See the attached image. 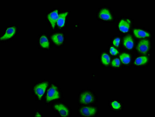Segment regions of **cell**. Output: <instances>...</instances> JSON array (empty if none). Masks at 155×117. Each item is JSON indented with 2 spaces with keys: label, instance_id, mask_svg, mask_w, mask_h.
Returning <instances> with one entry per match:
<instances>
[{
  "label": "cell",
  "instance_id": "6da1fadb",
  "mask_svg": "<svg viewBox=\"0 0 155 117\" xmlns=\"http://www.w3.org/2000/svg\"><path fill=\"white\" fill-rule=\"evenodd\" d=\"M60 94L58 88L53 85L48 91L46 100L48 102L51 101L55 99H59Z\"/></svg>",
  "mask_w": 155,
  "mask_h": 117
},
{
  "label": "cell",
  "instance_id": "7a4b0ae2",
  "mask_svg": "<svg viewBox=\"0 0 155 117\" xmlns=\"http://www.w3.org/2000/svg\"><path fill=\"white\" fill-rule=\"evenodd\" d=\"M94 100V96L89 92H83L80 96V101L82 104H88L93 103Z\"/></svg>",
  "mask_w": 155,
  "mask_h": 117
},
{
  "label": "cell",
  "instance_id": "3957f363",
  "mask_svg": "<svg viewBox=\"0 0 155 117\" xmlns=\"http://www.w3.org/2000/svg\"><path fill=\"white\" fill-rule=\"evenodd\" d=\"M150 47V43L147 39L140 41L137 46V50L140 53L145 54L149 51Z\"/></svg>",
  "mask_w": 155,
  "mask_h": 117
},
{
  "label": "cell",
  "instance_id": "277c9868",
  "mask_svg": "<svg viewBox=\"0 0 155 117\" xmlns=\"http://www.w3.org/2000/svg\"><path fill=\"white\" fill-rule=\"evenodd\" d=\"M97 112L96 107H85L80 109V113L83 116L85 117L93 116Z\"/></svg>",
  "mask_w": 155,
  "mask_h": 117
},
{
  "label": "cell",
  "instance_id": "5b68a950",
  "mask_svg": "<svg viewBox=\"0 0 155 117\" xmlns=\"http://www.w3.org/2000/svg\"><path fill=\"white\" fill-rule=\"evenodd\" d=\"M48 86V83L47 82H42L38 84L34 88L35 93L39 99H41L42 96L44 94L46 89Z\"/></svg>",
  "mask_w": 155,
  "mask_h": 117
},
{
  "label": "cell",
  "instance_id": "8992f818",
  "mask_svg": "<svg viewBox=\"0 0 155 117\" xmlns=\"http://www.w3.org/2000/svg\"><path fill=\"white\" fill-rule=\"evenodd\" d=\"M54 108L60 114L61 116H68L70 112L68 108L66 106L62 104H58L54 106Z\"/></svg>",
  "mask_w": 155,
  "mask_h": 117
},
{
  "label": "cell",
  "instance_id": "52a82bcc",
  "mask_svg": "<svg viewBox=\"0 0 155 117\" xmlns=\"http://www.w3.org/2000/svg\"><path fill=\"white\" fill-rule=\"evenodd\" d=\"M130 21L129 19L121 20L119 24L120 31L123 33L128 32L130 28Z\"/></svg>",
  "mask_w": 155,
  "mask_h": 117
},
{
  "label": "cell",
  "instance_id": "ba28073f",
  "mask_svg": "<svg viewBox=\"0 0 155 117\" xmlns=\"http://www.w3.org/2000/svg\"><path fill=\"white\" fill-rule=\"evenodd\" d=\"M58 16L59 15L58 14V10L57 9L50 12L47 16L48 19L53 28H55L56 23L58 21Z\"/></svg>",
  "mask_w": 155,
  "mask_h": 117
},
{
  "label": "cell",
  "instance_id": "9c48e42d",
  "mask_svg": "<svg viewBox=\"0 0 155 117\" xmlns=\"http://www.w3.org/2000/svg\"><path fill=\"white\" fill-rule=\"evenodd\" d=\"M16 28L15 27H9L6 29V32L3 36L1 37V40L10 38L15 34Z\"/></svg>",
  "mask_w": 155,
  "mask_h": 117
},
{
  "label": "cell",
  "instance_id": "30bf717a",
  "mask_svg": "<svg viewBox=\"0 0 155 117\" xmlns=\"http://www.w3.org/2000/svg\"><path fill=\"white\" fill-rule=\"evenodd\" d=\"M99 17L101 19L104 20H112V17L110 12L108 9L104 8L102 9L99 13Z\"/></svg>",
  "mask_w": 155,
  "mask_h": 117
},
{
  "label": "cell",
  "instance_id": "8fae6325",
  "mask_svg": "<svg viewBox=\"0 0 155 117\" xmlns=\"http://www.w3.org/2000/svg\"><path fill=\"white\" fill-rule=\"evenodd\" d=\"M123 44L125 47L128 49H133L134 46V42L132 36L128 35L125 37L124 39Z\"/></svg>",
  "mask_w": 155,
  "mask_h": 117
},
{
  "label": "cell",
  "instance_id": "7c38bea8",
  "mask_svg": "<svg viewBox=\"0 0 155 117\" xmlns=\"http://www.w3.org/2000/svg\"><path fill=\"white\" fill-rule=\"evenodd\" d=\"M134 36L139 38H143L149 37L150 36V35L146 31L143 30L139 29H134L133 30Z\"/></svg>",
  "mask_w": 155,
  "mask_h": 117
},
{
  "label": "cell",
  "instance_id": "4fadbf2b",
  "mask_svg": "<svg viewBox=\"0 0 155 117\" xmlns=\"http://www.w3.org/2000/svg\"><path fill=\"white\" fill-rule=\"evenodd\" d=\"M51 38L54 43L57 45L62 44L64 40L63 35L61 33L54 34L51 36Z\"/></svg>",
  "mask_w": 155,
  "mask_h": 117
},
{
  "label": "cell",
  "instance_id": "5bb4252c",
  "mask_svg": "<svg viewBox=\"0 0 155 117\" xmlns=\"http://www.w3.org/2000/svg\"><path fill=\"white\" fill-rule=\"evenodd\" d=\"M68 13V12H66L59 15L58 21L57 22V24L58 26L63 27L64 25L66 17Z\"/></svg>",
  "mask_w": 155,
  "mask_h": 117
},
{
  "label": "cell",
  "instance_id": "9a60e30c",
  "mask_svg": "<svg viewBox=\"0 0 155 117\" xmlns=\"http://www.w3.org/2000/svg\"><path fill=\"white\" fill-rule=\"evenodd\" d=\"M148 58L146 56H140L136 59L135 62H134V64L138 66L140 65H142L145 64L148 62Z\"/></svg>",
  "mask_w": 155,
  "mask_h": 117
},
{
  "label": "cell",
  "instance_id": "2e32d148",
  "mask_svg": "<svg viewBox=\"0 0 155 117\" xmlns=\"http://www.w3.org/2000/svg\"><path fill=\"white\" fill-rule=\"evenodd\" d=\"M39 43L42 47L48 48L49 47V42L45 36H42L39 39Z\"/></svg>",
  "mask_w": 155,
  "mask_h": 117
},
{
  "label": "cell",
  "instance_id": "e0dca14e",
  "mask_svg": "<svg viewBox=\"0 0 155 117\" xmlns=\"http://www.w3.org/2000/svg\"><path fill=\"white\" fill-rule=\"evenodd\" d=\"M120 58L122 63L124 64L127 65L130 63V57L129 54L126 53H122L120 55Z\"/></svg>",
  "mask_w": 155,
  "mask_h": 117
},
{
  "label": "cell",
  "instance_id": "ac0fdd59",
  "mask_svg": "<svg viewBox=\"0 0 155 117\" xmlns=\"http://www.w3.org/2000/svg\"><path fill=\"white\" fill-rule=\"evenodd\" d=\"M101 61L104 65H108L110 62V58L107 53H103L101 56Z\"/></svg>",
  "mask_w": 155,
  "mask_h": 117
},
{
  "label": "cell",
  "instance_id": "d6986e66",
  "mask_svg": "<svg viewBox=\"0 0 155 117\" xmlns=\"http://www.w3.org/2000/svg\"><path fill=\"white\" fill-rule=\"evenodd\" d=\"M120 62L119 59L116 58L112 61V65L114 67H119L120 66Z\"/></svg>",
  "mask_w": 155,
  "mask_h": 117
},
{
  "label": "cell",
  "instance_id": "ffe728a7",
  "mask_svg": "<svg viewBox=\"0 0 155 117\" xmlns=\"http://www.w3.org/2000/svg\"><path fill=\"white\" fill-rule=\"evenodd\" d=\"M111 106L115 109H119L121 108V104L117 101L113 102L111 103Z\"/></svg>",
  "mask_w": 155,
  "mask_h": 117
},
{
  "label": "cell",
  "instance_id": "44dd1931",
  "mask_svg": "<svg viewBox=\"0 0 155 117\" xmlns=\"http://www.w3.org/2000/svg\"><path fill=\"white\" fill-rule=\"evenodd\" d=\"M110 52L111 55H117L119 54V51H118V50H117V49L115 48V47H110Z\"/></svg>",
  "mask_w": 155,
  "mask_h": 117
},
{
  "label": "cell",
  "instance_id": "7402d4cb",
  "mask_svg": "<svg viewBox=\"0 0 155 117\" xmlns=\"http://www.w3.org/2000/svg\"><path fill=\"white\" fill-rule=\"evenodd\" d=\"M120 39L119 38H115L113 40V44L115 47H118L119 46L120 43Z\"/></svg>",
  "mask_w": 155,
  "mask_h": 117
},
{
  "label": "cell",
  "instance_id": "603a6c76",
  "mask_svg": "<svg viewBox=\"0 0 155 117\" xmlns=\"http://www.w3.org/2000/svg\"><path fill=\"white\" fill-rule=\"evenodd\" d=\"M41 115H40V114H37V115L36 117H41Z\"/></svg>",
  "mask_w": 155,
  "mask_h": 117
}]
</instances>
